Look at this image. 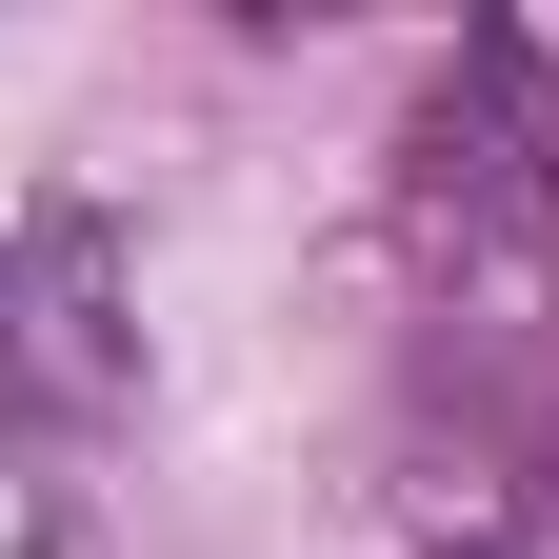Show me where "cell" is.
Segmentation results:
<instances>
[{
	"mask_svg": "<svg viewBox=\"0 0 559 559\" xmlns=\"http://www.w3.org/2000/svg\"><path fill=\"white\" fill-rule=\"evenodd\" d=\"M140 380V300H120V240L81 200L0 221V419H100Z\"/></svg>",
	"mask_w": 559,
	"mask_h": 559,
	"instance_id": "1",
	"label": "cell"
}]
</instances>
